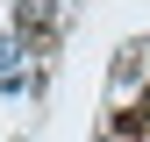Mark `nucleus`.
Returning a JSON list of instances; mask_svg holds the SVG:
<instances>
[{"mask_svg": "<svg viewBox=\"0 0 150 142\" xmlns=\"http://www.w3.org/2000/svg\"><path fill=\"white\" fill-rule=\"evenodd\" d=\"M14 64H22V50H14V43H0V78H14Z\"/></svg>", "mask_w": 150, "mask_h": 142, "instance_id": "1", "label": "nucleus"}]
</instances>
